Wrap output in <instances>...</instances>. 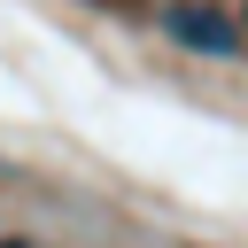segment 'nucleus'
Returning a JSON list of instances; mask_svg holds the SVG:
<instances>
[{"label": "nucleus", "instance_id": "2", "mask_svg": "<svg viewBox=\"0 0 248 248\" xmlns=\"http://www.w3.org/2000/svg\"><path fill=\"white\" fill-rule=\"evenodd\" d=\"M0 248H31V240H0Z\"/></svg>", "mask_w": 248, "mask_h": 248}, {"label": "nucleus", "instance_id": "1", "mask_svg": "<svg viewBox=\"0 0 248 248\" xmlns=\"http://www.w3.org/2000/svg\"><path fill=\"white\" fill-rule=\"evenodd\" d=\"M155 23H163V39H178V46H194V54H232V46H240V23L217 16V8H202V0H170Z\"/></svg>", "mask_w": 248, "mask_h": 248}]
</instances>
